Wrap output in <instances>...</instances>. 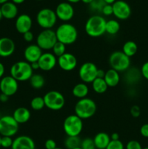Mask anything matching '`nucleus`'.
<instances>
[{
	"label": "nucleus",
	"mask_w": 148,
	"mask_h": 149,
	"mask_svg": "<svg viewBox=\"0 0 148 149\" xmlns=\"http://www.w3.org/2000/svg\"><path fill=\"white\" fill-rule=\"evenodd\" d=\"M105 25L106 20L102 16L92 15L86 22L85 31L91 37H100L105 33Z\"/></svg>",
	"instance_id": "nucleus-1"
},
{
	"label": "nucleus",
	"mask_w": 148,
	"mask_h": 149,
	"mask_svg": "<svg viewBox=\"0 0 148 149\" xmlns=\"http://www.w3.org/2000/svg\"><path fill=\"white\" fill-rule=\"evenodd\" d=\"M58 42L65 45H70L75 42L78 38V31L73 25L65 23L58 26L56 31Z\"/></svg>",
	"instance_id": "nucleus-2"
},
{
	"label": "nucleus",
	"mask_w": 148,
	"mask_h": 149,
	"mask_svg": "<svg viewBox=\"0 0 148 149\" xmlns=\"http://www.w3.org/2000/svg\"><path fill=\"white\" fill-rule=\"evenodd\" d=\"M75 114L81 119H87L92 117L97 111V104L91 98L84 97L79 99L75 104Z\"/></svg>",
	"instance_id": "nucleus-3"
},
{
	"label": "nucleus",
	"mask_w": 148,
	"mask_h": 149,
	"mask_svg": "<svg viewBox=\"0 0 148 149\" xmlns=\"http://www.w3.org/2000/svg\"><path fill=\"white\" fill-rule=\"evenodd\" d=\"M33 70L30 63L27 61H18L12 65L10 68V76L17 81H26L30 79Z\"/></svg>",
	"instance_id": "nucleus-4"
},
{
	"label": "nucleus",
	"mask_w": 148,
	"mask_h": 149,
	"mask_svg": "<svg viewBox=\"0 0 148 149\" xmlns=\"http://www.w3.org/2000/svg\"><path fill=\"white\" fill-rule=\"evenodd\" d=\"M109 63L112 69L118 72L126 71L130 67L131 60L122 51H115L109 58Z\"/></svg>",
	"instance_id": "nucleus-5"
},
{
	"label": "nucleus",
	"mask_w": 148,
	"mask_h": 149,
	"mask_svg": "<svg viewBox=\"0 0 148 149\" xmlns=\"http://www.w3.org/2000/svg\"><path fill=\"white\" fill-rule=\"evenodd\" d=\"M83 122L75 114L67 116L63 122V130L68 136H79L83 130Z\"/></svg>",
	"instance_id": "nucleus-6"
},
{
	"label": "nucleus",
	"mask_w": 148,
	"mask_h": 149,
	"mask_svg": "<svg viewBox=\"0 0 148 149\" xmlns=\"http://www.w3.org/2000/svg\"><path fill=\"white\" fill-rule=\"evenodd\" d=\"M55 11L49 8H44L39 10L36 15V22L44 29H51L57 23Z\"/></svg>",
	"instance_id": "nucleus-7"
},
{
	"label": "nucleus",
	"mask_w": 148,
	"mask_h": 149,
	"mask_svg": "<svg viewBox=\"0 0 148 149\" xmlns=\"http://www.w3.org/2000/svg\"><path fill=\"white\" fill-rule=\"evenodd\" d=\"M45 106L52 111H59L64 107L65 103L63 95L56 90H52L44 96Z\"/></svg>",
	"instance_id": "nucleus-8"
},
{
	"label": "nucleus",
	"mask_w": 148,
	"mask_h": 149,
	"mask_svg": "<svg viewBox=\"0 0 148 149\" xmlns=\"http://www.w3.org/2000/svg\"><path fill=\"white\" fill-rule=\"evenodd\" d=\"M57 42L56 33L52 29H44L36 38V45L45 50L52 49Z\"/></svg>",
	"instance_id": "nucleus-9"
},
{
	"label": "nucleus",
	"mask_w": 148,
	"mask_h": 149,
	"mask_svg": "<svg viewBox=\"0 0 148 149\" xmlns=\"http://www.w3.org/2000/svg\"><path fill=\"white\" fill-rule=\"evenodd\" d=\"M19 124L12 116L5 115L0 117V135L12 137L17 132Z\"/></svg>",
	"instance_id": "nucleus-10"
},
{
	"label": "nucleus",
	"mask_w": 148,
	"mask_h": 149,
	"mask_svg": "<svg viewBox=\"0 0 148 149\" xmlns=\"http://www.w3.org/2000/svg\"><path fill=\"white\" fill-rule=\"evenodd\" d=\"M97 71L98 68L95 64L91 62H86L81 65L78 75L84 83H92L97 77Z\"/></svg>",
	"instance_id": "nucleus-11"
},
{
	"label": "nucleus",
	"mask_w": 148,
	"mask_h": 149,
	"mask_svg": "<svg viewBox=\"0 0 148 149\" xmlns=\"http://www.w3.org/2000/svg\"><path fill=\"white\" fill-rule=\"evenodd\" d=\"M18 90V81L11 76L2 77L0 81L1 93L7 96H12L15 94Z\"/></svg>",
	"instance_id": "nucleus-12"
},
{
	"label": "nucleus",
	"mask_w": 148,
	"mask_h": 149,
	"mask_svg": "<svg viewBox=\"0 0 148 149\" xmlns=\"http://www.w3.org/2000/svg\"><path fill=\"white\" fill-rule=\"evenodd\" d=\"M113 15L119 20H126L131 14L130 5L123 0L115 1L113 4Z\"/></svg>",
	"instance_id": "nucleus-13"
},
{
	"label": "nucleus",
	"mask_w": 148,
	"mask_h": 149,
	"mask_svg": "<svg viewBox=\"0 0 148 149\" xmlns=\"http://www.w3.org/2000/svg\"><path fill=\"white\" fill-rule=\"evenodd\" d=\"M55 13L57 17L62 21H69L74 15V8L71 3L61 2L57 6Z\"/></svg>",
	"instance_id": "nucleus-14"
},
{
	"label": "nucleus",
	"mask_w": 148,
	"mask_h": 149,
	"mask_svg": "<svg viewBox=\"0 0 148 149\" xmlns=\"http://www.w3.org/2000/svg\"><path fill=\"white\" fill-rule=\"evenodd\" d=\"M57 64L59 68L65 71H71L77 66V59L74 55L65 52L57 58Z\"/></svg>",
	"instance_id": "nucleus-15"
},
{
	"label": "nucleus",
	"mask_w": 148,
	"mask_h": 149,
	"mask_svg": "<svg viewBox=\"0 0 148 149\" xmlns=\"http://www.w3.org/2000/svg\"><path fill=\"white\" fill-rule=\"evenodd\" d=\"M38 63L39 65V69L44 71H49L55 68L57 63V59L53 53L45 52L42 53L38 61Z\"/></svg>",
	"instance_id": "nucleus-16"
},
{
	"label": "nucleus",
	"mask_w": 148,
	"mask_h": 149,
	"mask_svg": "<svg viewBox=\"0 0 148 149\" xmlns=\"http://www.w3.org/2000/svg\"><path fill=\"white\" fill-rule=\"evenodd\" d=\"M32 24L31 17L27 14H22L16 19L15 29L19 33L24 34L26 32L30 31Z\"/></svg>",
	"instance_id": "nucleus-17"
},
{
	"label": "nucleus",
	"mask_w": 148,
	"mask_h": 149,
	"mask_svg": "<svg viewBox=\"0 0 148 149\" xmlns=\"http://www.w3.org/2000/svg\"><path fill=\"white\" fill-rule=\"evenodd\" d=\"M41 55L42 49L37 45H30L24 50V58L29 63L38 62Z\"/></svg>",
	"instance_id": "nucleus-18"
},
{
	"label": "nucleus",
	"mask_w": 148,
	"mask_h": 149,
	"mask_svg": "<svg viewBox=\"0 0 148 149\" xmlns=\"http://www.w3.org/2000/svg\"><path fill=\"white\" fill-rule=\"evenodd\" d=\"M12 149H35V143L27 135H20L13 140Z\"/></svg>",
	"instance_id": "nucleus-19"
},
{
	"label": "nucleus",
	"mask_w": 148,
	"mask_h": 149,
	"mask_svg": "<svg viewBox=\"0 0 148 149\" xmlns=\"http://www.w3.org/2000/svg\"><path fill=\"white\" fill-rule=\"evenodd\" d=\"M15 45L13 40L8 37L0 39V57L7 58L14 53Z\"/></svg>",
	"instance_id": "nucleus-20"
},
{
	"label": "nucleus",
	"mask_w": 148,
	"mask_h": 149,
	"mask_svg": "<svg viewBox=\"0 0 148 149\" xmlns=\"http://www.w3.org/2000/svg\"><path fill=\"white\" fill-rule=\"evenodd\" d=\"M1 11L3 17L9 19V20L17 17V13H18L17 5L12 1H7L1 4Z\"/></svg>",
	"instance_id": "nucleus-21"
},
{
	"label": "nucleus",
	"mask_w": 148,
	"mask_h": 149,
	"mask_svg": "<svg viewBox=\"0 0 148 149\" xmlns=\"http://www.w3.org/2000/svg\"><path fill=\"white\" fill-rule=\"evenodd\" d=\"M15 120L20 125L25 124L29 121L30 118V112L25 107H19L14 111L12 114Z\"/></svg>",
	"instance_id": "nucleus-22"
},
{
	"label": "nucleus",
	"mask_w": 148,
	"mask_h": 149,
	"mask_svg": "<svg viewBox=\"0 0 148 149\" xmlns=\"http://www.w3.org/2000/svg\"><path fill=\"white\" fill-rule=\"evenodd\" d=\"M104 79L107 83L108 87H115L120 82V75L119 72L114 69H109L105 72V75L104 77Z\"/></svg>",
	"instance_id": "nucleus-23"
},
{
	"label": "nucleus",
	"mask_w": 148,
	"mask_h": 149,
	"mask_svg": "<svg viewBox=\"0 0 148 149\" xmlns=\"http://www.w3.org/2000/svg\"><path fill=\"white\" fill-rule=\"evenodd\" d=\"M97 149H105L110 142V136L106 132H99L93 138Z\"/></svg>",
	"instance_id": "nucleus-24"
},
{
	"label": "nucleus",
	"mask_w": 148,
	"mask_h": 149,
	"mask_svg": "<svg viewBox=\"0 0 148 149\" xmlns=\"http://www.w3.org/2000/svg\"><path fill=\"white\" fill-rule=\"evenodd\" d=\"M72 93L75 97L79 99L86 97L89 94V87L86 83H78L73 88Z\"/></svg>",
	"instance_id": "nucleus-25"
},
{
	"label": "nucleus",
	"mask_w": 148,
	"mask_h": 149,
	"mask_svg": "<svg viewBox=\"0 0 148 149\" xmlns=\"http://www.w3.org/2000/svg\"><path fill=\"white\" fill-rule=\"evenodd\" d=\"M93 90L97 94H103L107 91L108 86L104 79L96 78L91 83Z\"/></svg>",
	"instance_id": "nucleus-26"
},
{
	"label": "nucleus",
	"mask_w": 148,
	"mask_h": 149,
	"mask_svg": "<svg viewBox=\"0 0 148 149\" xmlns=\"http://www.w3.org/2000/svg\"><path fill=\"white\" fill-rule=\"evenodd\" d=\"M137 50L138 46L136 44V42H133V41H127L123 45L122 52L125 55H127L128 57L131 58V57L133 56L137 52Z\"/></svg>",
	"instance_id": "nucleus-27"
},
{
	"label": "nucleus",
	"mask_w": 148,
	"mask_h": 149,
	"mask_svg": "<svg viewBox=\"0 0 148 149\" xmlns=\"http://www.w3.org/2000/svg\"><path fill=\"white\" fill-rule=\"evenodd\" d=\"M29 81H30V86L33 88L36 89V90L42 88L45 84L44 77L39 74H33L30 79H29Z\"/></svg>",
	"instance_id": "nucleus-28"
},
{
	"label": "nucleus",
	"mask_w": 148,
	"mask_h": 149,
	"mask_svg": "<svg viewBox=\"0 0 148 149\" xmlns=\"http://www.w3.org/2000/svg\"><path fill=\"white\" fill-rule=\"evenodd\" d=\"M120 29V25L118 21L115 20H110L106 21L105 33L110 35H115L118 33Z\"/></svg>",
	"instance_id": "nucleus-29"
},
{
	"label": "nucleus",
	"mask_w": 148,
	"mask_h": 149,
	"mask_svg": "<svg viewBox=\"0 0 148 149\" xmlns=\"http://www.w3.org/2000/svg\"><path fill=\"white\" fill-rule=\"evenodd\" d=\"M81 141L79 136H68L65 141V146L67 149H73L81 146Z\"/></svg>",
	"instance_id": "nucleus-30"
},
{
	"label": "nucleus",
	"mask_w": 148,
	"mask_h": 149,
	"mask_svg": "<svg viewBox=\"0 0 148 149\" xmlns=\"http://www.w3.org/2000/svg\"><path fill=\"white\" fill-rule=\"evenodd\" d=\"M45 106L44 100V97L37 96L33 97L30 101V107L34 111H41L44 109Z\"/></svg>",
	"instance_id": "nucleus-31"
},
{
	"label": "nucleus",
	"mask_w": 148,
	"mask_h": 149,
	"mask_svg": "<svg viewBox=\"0 0 148 149\" xmlns=\"http://www.w3.org/2000/svg\"><path fill=\"white\" fill-rule=\"evenodd\" d=\"M138 72H139V71L136 70V68H131V69L129 68V69L127 70V73H126V77H125L126 81H127L128 83H129V84H133V83L136 82V81H137V79H139V75H140V74H137V75H135V74H137Z\"/></svg>",
	"instance_id": "nucleus-32"
},
{
	"label": "nucleus",
	"mask_w": 148,
	"mask_h": 149,
	"mask_svg": "<svg viewBox=\"0 0 148 149\" xmlns=\"http://www.w3.org/2000/svg\"><path fill=\"white\" fill-rule=\"evenodd\" d=\"M65 46H66V45H65L64 44L61 43V42H58L57 41L52 49L54 55H55L56 57H57V58H59V57H60L61 55L65 54V50H66V47H65Z\"/></svg>",
	"instance_id": "nucleus-33"
},
{
	"label": "nucleus",
	"mask_w": 148,
	"mask_h": 149,
	"mask_svg": "<svg viewBox=\"0 0 148 149\" xmlns=\"http://www.w3.org/2000/svg\"><path fill=\"white\" fill-rule=\"evenodd\" d=\"M105 4L104 0H93L91 4H89V7L94 11L102 12L103 7Z\"/></svg>",
	"instance_id": "nucleus-34"
},
{
	"label": "nucleus",
	"mask_w": 148,
	"mask_h": 149,
	"mask_svg": "<svg viewBox=\"0 0 148 149\" xmlns=\"http://www.w3.org/2000/svg\"><path fill=\"white\" fill-rule=\"evenodd\" d=\"M81 148L82 149H97L94 145V140L90 138H86L81 141Z\"/></svg>",
	"instance_id": "nucleus-35"
},
{
	"label": "nucleus",
	"mask_w": 148,
	"mask_h": 149,
	"mask_svg": "<svg viewBox=\"0 0 148 149\" xmlns=\"http://www.w3.org/2000/svg\"><path fill=\"white\" fill-rule=\"evenodd\" d=\"M105 149H124L123 143L118 140V141H110Z\"/></svg>",
	"instance_id": "nucleus-36"
},
{
	"label": "nucleus",
	"mask_w": 148,
	"mask_h": 149,
	"mask_svg": "<svg viewBox=\"0 0 148 149\" xmlns=\"http://www.w3.org/2000/svg\"><path fill=\"white\" fill-rule=\"evenodd\" d=\"M13 143V140L11 137L2 136L1 139V147L4 148H11Z\"/></svg>",
	"instance_id": "nucleus-37"
},
{
	"label": "nucleus",
	"mask_w": 148,
	"mask_h": 149,
	"mask_svg": "<svg viewBox=\"0 0 148 149\" xmlns=\"http://www.w3.org/2000/svg\"><path fill=\"white\" fill-rule=\"evenodd\" d=\"M126 149H143L140 143L138 142L137 141H129L126 144Z\"/></svg>",
	"instance_id": "nucleus-38"
},
{
	"label": "nucleus",
	"mask_w": 148,
	"mask_h": 149,
	"mask_svg": "<svg viewBox=\"0 0 148 149\" xmlns=\"http://www.w3.org/2000/svg\"><path fill=\"white\" fill-rule=\"evenodd\" d=\"M102 13H103V15L106 16L111 15H113V5L112 4H107L103 7L102 10Z\"/></svg>",
	"instance_id": "nucleus-39"
},
{
	"label": "nucleus",
	"mask_w": 148,
	"mask_h": 149,
	"mask_svg": "<svg viewBox=\"0 0 148 149\" xmlns=\"http://www.w3.org/2000/svg\"><path fill=\"white\" fill-rule=\"evenodd\" d=\"M130 113L131 114V116L133 117H139L140 116V113H141V110H140V108L138 106H133L131 108V110H130Z\"/></svg>",
	"instance_id": "nucleus-40"
},
{
	"label": "nucleus",
	"mask_w": 148,
	"mask_h": 149,
	"mask_svg": "<svg viewBox=\"0 0 148 149\" xmlns=\"http://www.w3.org/2000/svg\"><path fill=\"white\" fill-rule=\"evenodd\" d=\"M44 146L46 149H55L57 148V143L54 140L48 139L45 142Z\"/></svg>",
	"instance_id": "nucleus-41"
},
{
	"label": "nucleus",
	"mask_w": 148,
	"mask_h": 149,
	"mask_svg": "<svg viewBox=\"0 0 148 149\" xmlns=\"http://www.w3.org/2000/svg\"><path fill=\"white\" fill-rule=\"evenodd\" d=\"M141 74L147 80H148V61L145 63L141 68Z\"/></svg>",
	"instance_id": "nucleus-42"
},
{
	"label": "nucleus",
	"mask_w": 148,
	"mask_h": 149,
	"mask_svg": "<svg viewBox=\"0 0 148 149\" xmlns=\"http://www.w3.org/2000/svg\"><path fill=\"white\" fill-rule=\"evenodd\" d=\"M140 134L144 138H148V124H145L141 127Z\"/></svg>",
	"instance_id": "nucleus-43"
},
{
	"label": "nucleus",
	"mask_w": 148,
	"mask_h": 149,
	"mask_svg": "<svg viewBox=\"0 0 148 149\" xmlns=\"http://www.w3.org/2000/svg\"><path fill=\"white\" fill-rule=\"evenodd\" d=\"M23 35V39L26 42H30L33 41V38H34V36H33V33H32L31 31H28L26 33H25Z\"/></svg>",
	"instance_id": "nucleus-44"
},
{
	"label": "nucleus",
	"mask_w": 148,
	"mask_h": 149,
	"mask_svg": "<svg viewBox=\"0 0 148 149\" xmlns=\"http://www.w3.org/2000/svg\"><path fill=\"white\" fill-rule=\"evenodd\" d=\"M119 138H120V135L117 132H113L110 135V139H111V141H118V140H120Z\"/></svg>",
	"instance_id": "nucleus-45"
},
{
	"label": "nucleus",
	"mask_w": 148,
	"mask_h": 149,
	"mask_svg": "<svg viewBox=\"0 0 148 149\" xmlns=\"http://www.w3.org/2000/svg\"><path fill=\"white\" fill-rule=\"evenodd\" d=\"M104 75H105V71H103L102 69H99L97 71V78H102L104 79Z\"/></svg>",
	"instance_id": "nucleus-46"
},
{
	"label": "nucleus",
	"mask_w": 148,
	"mask_h": 149,
	"mask_svg": "<svg viewBox=\"0 0 148 149\" xmlns=\"http://www.w3.org/2000/svg\"><path fill=\"white\" fill-rule=\"evenodd\" d=\"M8 99H9V96L3 94V93H1V94L0 95V101L1 102L5 103V102H7V100H8Z\"/></svg>",
	"instance_id": "nucleus-47"
},
{
	"label": "nucleus",
	"mask_w": 148,
	"mask_h": 149,
	"mask_svg": "<svg viewBox=\"0 0 148 149\" xmlns=\"http://www.w3.org/2000/svg\"><path fill=\"white\" fill-rule=\"evenodd\" d=\"M4 71H5V68H4V65L0 62V78L3 77L4 74Z\"/></svg>",
	"instance_id": "nucleus-48"
},
{
	"label": "nucleus",
	"mask_w": 148,
	"mask_h": 149,
	"mask_svg": "<svg viewBox=\"0 0 148 149\" xmlns=\"http://www.w3.org/2000/svg\"><path fill=\"white\" fill-rule=\"evenodd\" d=\"M30 66H31L32 69L33 70H38L39 69V65L38 62H34L30 63Z\"/></svg>",
	"instance_id": "nucleus-49"
},
{
	"label": "nucleus",
	"mask_w": 148,
	"mask_h": 149,
	"mask_svg": "<svg viewBox=\"0 0 148 149\" xmlns=\"http://www.w3.org/2000/svg\"><path fill=\"white\" fill-rule=\"evenodd\" d=\"M26 0H12V2H13L15 4H20L23 3Z\"/></svg>",
	"instance_id": "nucleus-50"
},
{
	"label": "nucleus",
	"mask_w": 148,
	"mask_h": 149,
	"mask_svg": "<svg viewBox=\"0 0 148 149\" xmlns=\"http://www.w3.org/2000/svg\"><path fill=\"white\" fill-rule=\"evenodd\" d=\"M116 0H104V3L107 4H113Z\"/></svg>",
	"instance_id": "nucleus-51"
},
{
	"label": "nucleus",
	"mask_w": 148,
	"mask_h": 149,
	"mask_svg": "<svg viewBox=\"0 0 148 149\" xmlns=\"http://www.w3.org/2000/svg\"><path fill=\"white\" fill-rule=\"evenodd\" d=\"M81 1H82L83 3H84V4H91V1H92L93 0H81Z\"/></svg>",
	"instance_id": "nucleus-52"
},
{
	"label": "nucleus",
	"mask_w": 148,
	"mask_h": 149,
	"mask_svg": "<svg viewBox=\"0 0 148 149\" xmlns=\"http://www.w3.org/2000/svg\"><path fill=\"white\" fill-rule=\"evenodd\" d=\"M67 1L69 3H78L81 0H67Z\"/></svg>",
	"instance_id": "nucleus-53"
},
{
	"label": "nucleus",
	"mask_w": 148,
	"mask_h": 149,
	"mask_svg": "<svg viewBox=\"0 0 148 149\" xmlns=\"http://www.w3.org/2000/svg\"><path fill=\"white\" fill-rule=\"evenodd\" d=\"M7 1H9V0H0V4H3Z\"/></svg>",
	"instance_id": "nucleus-54"
},
{
	"label": "nucleus",
	"mask_w": 148,
	"mask_h": 149,
	"mask_svg": "<svg viewBox=\"0 0 148 149\" xmlns=\"http://www.w3.org/2000/svg\"><path fill=\"white\" fill-rule=\"evenodd\" d=\"M3 17L2 16V14H1V7H0V20H1V18Z\"/></svg>",
	"instance_id": "nucleus-55"
},
{
	"label": "nucleus",
	"mask_w": 148,
	"mask_h": 149,
	"mask_svg": "<svg viewBox=\"0 0 148 149\" xmlns=\"http://www.w3.org/2000/svg\"><path fill=\"white\" fill-rule=\"evenodd\" d=\"M1 136L0 135V147H1Z\"/></svg>",
	"instance_id": "nucleus-56"
},
{
	"label": "nucleus",
	"mask_w": 148,
	"mask_h": 149,
	"mask_svg": "<svg viewBox=\"0 0 148 149\" xmlns=\"http://www.w3.org/2000/svg\"><path fill=\"white\" fill-rule=\"evenodd\" d=\"M73 149H82V148H81V146H80V147H78V148H73Z\"/></svg>",
	"instance_id": "nucleus-57"
},
{
	"label": "nucleus",
	"mask_w": 148,
	"mask_h": 149,
	"mask_svg": "<svg viewBox=\"0 0 148 149\" xmlns=\"http://www.w3.org/2000/svg\"><path fill=\"white\" fill-rule=\"evenodd\" d=\"M55 149H62V148H58V147H57L56 148H55Z\"/></svg>",
	"instance_id": "nucleus-58"
},
{
	"label": "nucleus",
	"mask_w": 148,
	"mask_h": 149,
	"mask_svg": "<svg viewBox=\"0 0 148 149\" xmlns=\"http://www.w3.org/2000/svg\"><path fill=\"white\" fill-rule=\"evenodd\" d=\"M143 149H148V147H146V148H143Z\"/></svg>",
	"instance_id": "nucleus-59"
},
{
	"label": "nucleus",
	"mask_w": 148,
	"mask_h": 149,
	"mask_svg": "<svg viewBox=\"0 0 148 149\" xmlns=\"http://www.w3.org/2000/svg\"><path fill=\"white\" fill-rule=\"evenodd\" d=\"M35 149H39V148H35Z\"/></svg>",
	"instance_id": "nucleus-60"
},
{
	"label": "nucleus",
	"mask_w": 148,
	"mask_h": 149,
	"mask_svg": "<svg viewBox=\"0 0 148 149\" xmlns=\"http://www.w3.org/2000/svg\"><path fill=\"white\" fill-rule=\"evenodd\" d=\"M37 1H40V0H37Z\"/></svg>",
	"instance_id": "nucleus-61"
}]
</instances>
